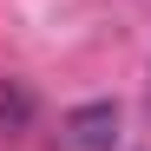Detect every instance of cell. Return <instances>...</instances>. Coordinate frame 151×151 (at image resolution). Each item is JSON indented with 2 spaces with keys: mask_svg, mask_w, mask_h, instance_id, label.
<instances>
[{
  "mask_svg": "<svg viewBox=\"0 0 151 151\" xmlns=\"http://www.w3.org/2000/svg\"><path fill=\"white\" fill-rule=\"evenodd\" d=\"M66 151H118V105L112 99H92V105H72L59 125Z\"/></svg>",
  "mask_w": 151,
  "mask_h": 151,
  "instance_id": "obj_1",
  "label": "cell"
},
{
  "mask_svg": "<svg viewBox=\"0 0 151 151\" xmlns=\"http://www.w3.org/2000/svg\"><path fill=\"white\" fill-rule=\"evenodd\" d=\"M27 118H33V92L27 86H0V138L27 132Z\"/></svg>",
  "mask_w": 151,
  "mask_h": 151,
  "instance_id": "obj_2",
  "label": "cell"
}]
</instances>
